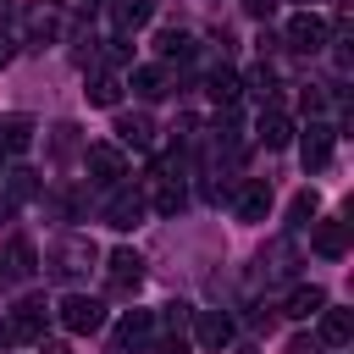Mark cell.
Returning <instances> with one entry per match:
<instances>
[{"mask_svg": "<svg viewBox=\"0 0 354 354\" xmlns=\"http://www.w3.org/2000/svg\"><path fill=\"white\" fill-rule=\"evenodd\" d=\"M243 354H254V348H243Z\"/></svg>", "mask_w": 354, "mask_h": 354, "instance_id": "33", "label": "cell"}, {"mask_svg": "<svg viewBox=\"0 0 354 354\" xmlns=\"http://www.w3.org/2000/svg\"><path fill=\"white\" fill-rule=\"evenodd\" d=\"M144 354H188V343H183V337H149Z\"/></svg>", "mask_w": 354, "mask_h": 354, "instance_id": "29", "label": "cell"}, {"mask_svg": "<svg viewBox=\"0 0 354 354\" xmlns=\"http://www.w3.org/2000/svg\"><path fill=\"white\" fill-rule=\"evenodd\" d=\"M28 144H33V122H28V116H6V122H0V149L22 155Z\"/></svg>", "mask_w": 354, "mask_h": 354, "instance_id": "21", "label": "cell"}, {"mask_svg": "<svg viewBox=\"0 0 354 354\" xmlns=\"http://www.w3.org/2000/svg\"><path fill=\"white\" fill-rule=\"evenodd\" d=\"M83 6H94V0H83Z\"/></svg>", "mask_w": 354, "mask_h": 354, "instance_id": "32", "label": "cell"}, {"mask_svg": "<svg viewBox=\"0 0 354 354\" xmlns=\"http://www.w3.org/2000/svg\"><path fill=\"white\" fill-rule=\"evenodd\" d=\"M166 88H171L166 66H133V94H138V100H160Z\"/></svg>", "mask_w": 354, "mask_h": 354, "instance_id": "18", "label": "cell"}, {"mask_svg": "<svg viewBox=\"0 0 354 354\" xmlns=\"http://www.w3.org/2000/svg\"><path fill=\"white\" fill-rule=\"evenodd\" d=\"M326 17L321 11H299L293 22H288V33H282V44L288 50H299V55H315V50H326Z\"/></svg>", "mask_w": 354, "mask_h": 354, "instance_id": "2", "label": "cell"}, {"mask_svg": "<svg viewBox=\"0 0 354 354\" xmlns=\"http://www.w3.org/2000/svg\"><path fill=\"white\" fill-rule=\"evenodd\" d=\"M194 321V310L183 304V299H171V304H160V315H155V332L160 337H183V326Z\"/></svg>", "mask_w": 354, "mask_h": 354, "instance_id": "20", "label": "cell"}, {"mask_svg": "<svg viewBox=\"0 0 354 354\" xmlns=\"http://www.w3.org/2000/svg\"><path fill=\"white\" fill-rule=\"evenodd\" d=\"M94 260H100V249H94L83 232H77V238H66V243L55 249V271H61V277H77V271H88Z\"/></svg>", "mask_w": 354, "mask_h": 354, "instance_id": "11", "label": "cell"}, {"mask_svg": "<svg viewBox=\"0 0 354 354\" xmlns=\"http://www.w3.org/2000/svg\"><path fill=\"white\" fill-rule=\"evenodd\" d=\"M6 61H11V44H6V39H0V66H6Z\"/></svg>", "mask_w": 354, "mask_h": 354, "instance_id": "31", "label": "cell"}, {"mask_svg": "<svg viewBox=\"0 0 354 354\" xmlns=\"http://www.w3.org/2000/svg\"><path fill=\"white\" fill-rule=\"evenodd\" d=\"M155 44H160V55H166V61H183V55H194V33H183V28H166Z\"/></svg>", "mask_w": 354, "mask_h": 354, "instance_id": "23", "label": "cell"}, {"mask_svg": "<svg viewBox=\"0 0 354 354\" xmlns=\"http://www.w3.org/2000/svg\"><path fill=\"white\" fill-rule=\"evenodd\" d=\"M249 88H254V94H260V100H271V94H277V72H271V66H266V61H260V66H254V72H249Z\"/></svg>", "mask_w": 354, "mask_h": 354, "instance_id": "25", "label": "cell"}, {"mask_svg": "<svg viewBox=\"0 0 354 354\" xmlns=\"http://www.w3.org/2000/svg\"><path fill=\"white\" fill-rule=\"evenodd\" d=\"M188 326H194L199 348H227V343H232V332H238L227 310H194V321H188Z\"/></svg>", "mask_w": 354, "mask_h": 354, "instance_id": "6", "label": "cell"}, {"mask_svg": "<svg viewBox=\"0 0 354 354\" xmlns=\"http://www.w3.org/2000/svg\"><path fill=\"white\" fill-rule=\"evenodd\" d=\"M83 166H88V177H94L100 188H122V177H127V155H122V144H88Z\"/></svg>", "mask_w": 354, "mask_h": 354, "instance_id": "3", "label": "cell"}, {"mask_svg": "<svg viewBox=\"0 0 354 354\" xmlns=\"http://www.w3.org/2000/svg\"><path fill=\"white\" fill-rule=\"evenodd\" d=\"M83 94H88V105H105V111H111V105L122 100V77H116V72H94Z\"/></svg>", "mask_w": 354, "mask_h": 354, "instance_id": "19", "label": "cell"}, {"mask_svg": "<svg viewBox=\"0 0 354 354\" xmlns=\"http://www.w3.org/2000/svg\"><path fill=\"white\" fill-rule=\"evenodd\" d=\"M254 138L266 144V149H288L293 144V122H288V111H260V122H254Z\"/></svg>", "mask_w": 354, "mask_h": 354, "instance_id": "12", "label": "cell"}, {"mask_svg": "<svg viewBox=\"0 0 354 354\" xmlns=\"http://www.w3.org/2000/svg\"><path fill=\"white\" fill-rule=\"evenodd\" d=\"M310 249H315L321 260H343V254H348V221H315Z\"/></svg>", "mask_w": 354, "mask_h": 354, "instance_id": "10", "label": "cell"}, {"mask_svg": "<svg viewBox=\"0 0 354 354\" xmlns=\"http://www.w3.org/2000/svg\"><path fill=\"white\" fill-rule=\"evenodd\" d=\"M144 210H149V199H144L138 188H111V199H105V221H111L116 232L138 227V221H144Z\"/></svg>", "mask_w": 354, "mask_h": 354, "instance_id": "5", "label": "cell"}, {"mask_svg": "<svg viewBox=\"0 0 354 354\" xmlns=\"http://www.w3.org/2000/svg\"><path fill=\"white\" fill-rule=\"evenodd\" d=\"M116 138L133 144V149H149V144H155V122H149L144 111H122V116H116Z\"/></svg>", "mask_w": 354, "mask_h": 354, "instance_id": "14", "label": "cell"}, {"mask_svg": "<svg viewBox=\"0 0 354 354\" xmlns=\"http://www.w3.org/2000/svg\"><path fill=\"white\" fill-rule=\"evenodd\" d=\"M105 282H111V293H133V288L144 282V260H138L133 249H111V260H105Z\"/></svg>", "mask_w": 354, "mask_h": 354, "instance_id": "7", "label": "cell"}, {"mask_svg": "<svg viewBox=\"0 0 354 354\" xmlns=\"http://www.w3.org/2000/svg\"><path fill=\"white\" fill-rule=\"evenodd\" d=\"M205 94H210V100H216V105H232V100H238V94H243V77H238V72H232V66H216V72H210V77H205Z\"/></svg>", "mask_w": 354, "mask_h": 354, "instance_id": "16", "label": "cell"}, {"mask_svg": "<svg viewBox=\"0 0 354 354\" xmlns=\"http://www.w3.org/2000/svg\"><path fill=\"white\" fill-rule=\"evenodd\" d=\"M288 216H293V227H304V221L315 216V194H299V199L288 205Z\"/></svg>", "mask_w": 354, "mask_h": 354, "instance_id": "27", "label": "cell"}, {"mask_svg": "<svg viewBox=\"0 0 354 354\" xmlns=\"http://www.w3.org/2000/svg\"><path fill=\"white\" fill-rule=\"evenodd\" d=\"M321 310H326V288H315V282H299L288 293V304H282V315H293V321H310Z\"/></svg>", "mask_w": 354, "mask_h": 354, "instance_id": "13", "label": "cell"}, {"mask_svg": "<svg viewBox=\"0 0 354 354\" xmlns=\"http://www.w3.org/2000/svg\"><path fill=\"white\" fill-rule=\"evenodd\" d=\"M111 22H116V33L127 39L133 28L149 22V0H111Z\"/></svg>", "mask_w": 354, "mask_h": 354, "instance_id": "17", "label": "cell"}, {"mask_svg": "<svg viewBox=\"0 0 354 354\" xmlns=\"http://www.w3.org/2000/svg\"><path fill=\"white\" fill-rule=\"evenodd\" d=\"M315 321H321V343H326V348H343V343L354 337V315H348V310H332V304H326Z\"/></svg>", "mask_w": 354, "mask_h": 354, "instance_id": "15", "label": "cell"}, {"mask_svg": "<svg viewBox=\"0 0 354 354\" xmlns=\"http://www.w3.org/2000/svg\"><path fill=\"white\" fill-rule=\"evenodd\" d=\"M332 138H337V133H332L326 122H310V127H304V138H299V155H304V171H321V166L332 160Z\"/></svg>", "mask_w": 354, "mask_h": 354, "instance_id": "8", "label": "cell"}, {"mask_svg": "<svg viewBox=\"0 0 354 354\" xmlns=\"http://www.w3.org/2000/svg\"><path fill=\"white\" fill-rule=\"evenodd\" d=\"M232 210H238V221H266V210H271V183L249 177V183L232 194Z\"/></svg>", "mask_w": 354, "mask_h": 354, "instance_id": "9", "label": "cell"}, {"mask_svg": "<svg viewBox=\"0 0 354 354\" xmlns=\"http://www.w3.org/2000/svg\"><path fill=\"white\" fill-rule=\"evenodd\" d=\"M55 321H61L66 332H100V321H105V304H100L94 293H66V299L55 304Z\"/></svg>", "mask_w": 354, "mask_h": 354, "instance_id": "1", "label": "cell"}, {"mask_svg": "<svg viewBox=\"0 0 354 354\" xmlns=\"http://www.w3.org/2000/svg\"><path fill=\"white\" fill-rule=\"evenodd\" d=\"M0 188H6V199H11V205H22V199H33V194H39V177H33L28 166H17V171H6V183H0Z\"/></svg>", "mask_w": 354, "mask_h": 354, "instance_id": "22", "label": "cell"}, {"mask_svg": "<svg viewBox=\"0 0 354 354\" xmlns=\"http://www.w3.org/2000/svg\"><path fill=\"white\" fill-rule=\"evenodd\" d=\"M149 337H155V315H149V310H127V315L116 321L111 354H144V348H149Z\"/></svg>", "mask_w": 354, "mask_h": 354, "instance_id": "4", "label": "cell"}, {"mask_svg": "<svg viewBox=\"0 0 354 354\" xmlns=\"http://www.w3.org/2000/svg\"><path fill=\"white\" fill-rule=\"evenodd\" d=\"M11 271H17V277H28V271H33V249H28L22 238L11 243Z\"/></svg>", "mask_w": 354, "mask_h": 354, "instance_id": "28", "label": "cell"}, {"mask_svg": "<svg viewBox=\"0 0 354 354\" xmlns=\"http://www.w3.org/2000/svg\"><path fill=\"white\" fill-rule=\"evenodd\" d=\"M17 17V0H0V22H11Z\"/></svg>", "mask_w": 354, "mask_h": 354, "instance_id": "30", "label": "cell"}, {"mask_svg": "<svg viewBox=\"0 0 354 354\" xmlns=\"http://www.w3.org/2000/svg\"><path fill=\"white\" fill-rule=\"evenodd\" d=\"M55 22H61L55 11H33V17H28V28H33V39H50V33H55Z\"/></svg>", "mask_w": 354, "mask_h": 354, "instance_id": "26", "label": "cell"}, {"mask_svg": "<svg viewBox=\"0 0 354 354\" xmlns=\"http://www.w3.org/2000/svg\"><path fill=\"white\" fill-rule=\"evenodd\" d=\"M288 260H293V249H288V243H271V254H260V266H266V277H288V271H293Z\"/></svg>", "mask_w": 354, "mask_h": 354, "instance_id": "24", "label": "cell"}]
</instances>
